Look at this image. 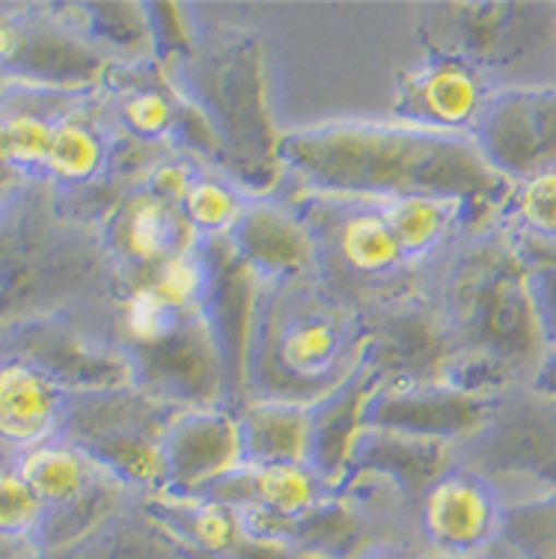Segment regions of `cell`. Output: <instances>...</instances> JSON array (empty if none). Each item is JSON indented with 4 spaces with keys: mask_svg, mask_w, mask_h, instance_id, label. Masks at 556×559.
<instances>
[{
    "mask_svg": "<svg viewBox=\"0 0 556 559\" xmlns=\"http://www.w3.org/2000/svg\"><path fill=\"white\" fill-rule=\"evenodd\" d=\"M280 191L397 200L464 197L488 209L509 185L485 164L468 134H447L393 117H340L280 131Z\"/></svg>",
    "mask_w": 556,
    "mask_h": 559,
    "instance_id": "6da1fadb",
    "label": "cell"
},
{
    "mask_svg": "<svg viewBox=\"0 0 556 559\" xmlns=\"http://www.w3.org/2000/svg\"><path fill=\"white\" fill-rule=\"evenodd\" d=\"M426 295L450 355V381L485 396L530 384L547 343L521 248L500 226H476L428 274Z\"/></svg>",
    "mask_w": 556,
    "mask_h": 559,
    "instance_id": "7a4b0ae2",
    "label": "cell"
},
{
    "mask_svg": "<svg viewBox=\"0 0 556 559\" xmlns=\"http://www.w3.org/2000/svg\"><path fill=\"white\" fill-rule=\"evenodd\" d=\"M366 316L321 277L253 286L241 399L316 405L366 364Z\"/></svg>",
    "mask_w": 556,
    "mask_h": 559,
    "instance_id": "3957f363",
    "label": "cell"
},
{
    "mask_svg": "<svg viewBox=\"0 0 556 559\" xmlns=\"http://www.w3.org/2000/svg\"><path fill=\"white\" fill-rule=\"evenodd\" d=\"M161 63L205 129L214 164L257 194L274 191L280 129L268 110L257 36L241 27L191 22L188 45Z\"/></svg>",
    "mask_w": 556,
    "mask_h": 559,
    "instance_id": "277c9868",
    "label": "cell"
},
{
    "mask_svg": "<svg viewBox=\"0 0 556 559\" xmlns=\"http://www.w3.org/2000/svg\"><path fill=\"white\" fill-rule=\"evenodd\" d=\"M423 51L468 57L497 86H556V3H426Z\"/></svg>",
    "mask_w": 556,
    "mask_h": 559,
    "instance_id": "5b68a950",
    "label": "cell"
},
{
    "mask_svg": "<svg viewBox=\"0 0 556 559\" xmlns=\"http://www.w3.org/2000/svg\"><path fill=\"white\" fill-rule=\"evenodd\" d=\"M289 197L316 233L321 280L364 316L426 289V277L407 265L378 200Z\"/></svg>",
    "mask_w": 556,
    "mask_h": 559,
    "instance_id": "8992f818",
    "label": "cell"
},
{
    "mask_svg": "<svg viewBox=\"0 0 556 559\" xmlns=\"http://www.w3.org/2000/svg\"><path fill=\"white\" fill-rule=\"evenodd\" d=\"M114 301L66 304L0 328V352L24 357L66 393L134 388V364Z\"/></svg>",
    "mask_w": 556,
    "mask_h": 559,
    "instance_id": "52a82bcc",
    "label": "cell"
},
{
    "mask_svg": "<svg viewBox=\"0 0 556 559\" xmlns=\"http://www.w3.org/2000/svg\"><path fill=\"white\" fill-rule=\"evenodd\" d=\"M182 408L140 388L69 393L63 438L105 464L140 503L164 491V431Z\"/></svg>",
    "mask_w": 556,
    "mask_h": 559,
    "instance_id": "ba28073f",
    "label": "cell"
},
{
    "mask_svg": "<svg viewBox=\"0 0 556 559\" xmlns=\"http://www.w3.org/2000/svg\"><path fill=\"white\" fill-rule=\"evenodd\" d=\"M456 459L488 476L509 506L556 497V399L530 388L497 393Z\"/></svg>",
    "mask_w": 556,
    "mask_h": 559,
    "instance_id": "9c48e42d",
    "label": "cell"
},
{
    "mask_svg": "<svg viewBox=\"0 0 556 559\" xmlns=\"http://www.w3.org/2000/svg\"><path fill=\"white\" fill-rule=\"evenodd\" d=\"M19 474L31 483L45 506L39 550L63 548L126 506L140 503L117 476L63 435L15 452Z\"/></svg>",
    "mask_w": 556,
    "mask_h": 559,
    "instance_id": "30bf717a",
    "label": "cell"
},
{
    "mask_svg": "<svg viewBox=\"0 0 556 559\" xmlns=\"http://www.w3.org/2000/svg\"><path fill=\"white\" fill-rule=\"evenodd\" d=\"M107 66L66 19L63 3L0 7V86L84 93L102 84Z\"/></svg>",
    "mask_w": 556,
    "mask_h": 559,
    "instance_id": "8fae6325",
    "label": "cell"
},
{
    "mask_svg": "<svg viewBox=\"0 0 556 559\" xmlns=\"http://www.w3.org/2000/svg\"><path fill=\"white\" fill-rule=\"evenodd\" d=\"M98 93L114 129L131 143L143 150H185L212 158V143L205 138V129L176 93L158 57L110 63L98 84Z\"/></svg>",
    "mask_w": 556,
    "mask_h": 559,
    "instance_id": "7c38bea8",
    "label": "cell"
},
{
    "mask_svg": "<svg viewBox=\"0 0 556 559\" xmlns=\"http://www.w3.org/2000/svg\"><path fill=\"white\" fill-rule=\"evenodd\" d=\"M476 150L506 185L556 164V86H497L471 131Z\"/></svg>",
    "mask_w": 556,
    "mask_h": 559,
    "instance_id": "4fadbf2b",
    "label": "cell"
},
{
    "mask_svg": "<svg viewBox=\"0 0 556 559\" xmlns=\"http://www.w3.org/2000/svg\"><path fill=\"white\" fill-rule=\"evenodd\" d=\"M96 226L119 280V292L150 280L197 241L182 209L138 182L126 185L114 197Z\"/></svg>",
    "mask_w": 556,
    "mask_h": 559,
    "instance_id": "5bb4252c",
    "label": "cell"
},
{
    "mask_svg": "<svg viewBox=\"0 0 556 559\" xmlns=\"http://www.w3.org/2000/svg\"><path fill=\"white\" fill-rule=\"evenodd\" d=\"M494 396L471 393L450 378L375 381L364 405V426L459 447L488 417Z\"/></svg>",
    "mask_w": 556,
    "mask_h": 559,
    "instance_id": "9a60e30c",
    "label": "cell"
},
{
    "mask_svg": "<svg viewBox=\"0 0 556 559\" xmlns=\"http://www.w3.org/2000/svg\"><path fill=\"white\" fill-rule=\"evenodd\" d=\"M226 248L253 286H283L321 277L319 241L300 205L280 188L250 197Z\"/></svg>",
    "mask_w": 556,
    "mask_h": 559,
    "instance_id": "2e32d148",
    "label": "cell"
},
{
    "mask_svg": "<svg viewBox=\"0 0 556 559\" xmlns=\"http://www.w3.org/2000/svg\"><path fill=\"white\" fill-rule=\"evenodd\" d=\"M509 503L500 488L468 462H456L426 485L414 527L428 550H488L504 542Z\"/></svg>",
    "mask_w": 556,
    "mask_h": 559,
    "instance_id": "e0dca14e",
    "label": "cell"
},
{
    "mask_svg": "<svg viewBox=\"0 0 556 559\" xmlns=\"http://www.w3.org/2000/svg\"><path fill=\"white\" fill-rule=\"evenodd\" d=\"M488 72L471 63L468 57L450 51H423L417 63L407 66L397 78L393 102L387 117L402 119L411 126L447 134L471 138L476 119L494 96Z\"/></svg>",
    "mask_w": 556,
    "mask_h": 559,
    "instance_id": "ac0fdd59",
    "label": "cell"
},
{
    "mask_svg": "<svg viewBox=\"0 0 556 559\" xmlns=\"http://www.w3.org/2000/svg\"><path fill=\"white\" fill-rule=\"evenodd\" d=\"M164 491L161 495L197 497L212 491L245 464L238 405L182 408L170 419L161 443Z\"/></svg>",
    "mask_w": 556,
    "mask_h": 559,
    "instance_id": "d6986e66",
    "label": "cell"
},
{
    "mask_svg": "<svg viewBox=\"0 0 556 559\" xmlns=\"http://www.w3.org/2000/svg\"><path fill=\"white\" fill-rule=\"evenodd\" d=\"M369 348L366 364L378 381L399 378H447L450 355L426 289L402 301L366 312Z\"/></svg>",
    "mask_w": 556,
    "mask_h": 559,
    "instance_id": "ffe728a7",
    "label": "cell"
},
{
    "mask_svg": "<svg viewBox=\"0 0 556 559\" xmlns=\"http://www.w3.org/2000/svg\"><path fill=\"white\" fill-rule=\"evenodd\" d=\"M407 265L428 277L492 212L464 197L414 194L378 200Z\"/></svg>",
    "mask_w": 556,
    "mask_h": 559,
    "instance_id": "44dd1931",
    "label": "cell"
},
{
    "mask_svg": "<svg viewBox=\"0 0 556 559\" xmlns=\"http://www.w3.org/2000/svg\"><path fill=\"white\" fill-rule=\"evenodd\" d=\"M66 393L36 364L0 352V450L24 452L63 431Z\"/></svg>",
    "mask_w": 556,
    "mask_h": 559,
    "instance_id": "7402d4cb",
    "label": "cell"
},
{
    "mask_svg": "<svg viewBox=\"0 0 556 559\" xmlns=\"http://www.w3.org/2000/svg\"><path fill=\"white\" fill-rule=\"evenodd\" d=\"M333 485L307 462L283 464H241L238 471L217 483L203 497L224 500L229 506H247L262 515H271L283 524H295L300 518L328 503Z\"/></svg>",
    "mask_w": 556,
    "mask_h": 559,
    "instance_id": "603a6c76",
    "label": "cell"
},
{
    "mask_svg": "<svg viewBox=\"0 0 556 559\" xmlns=\"http://www.w3.org/2000/svg\"><path fill=\"white\" fill-rule=\"evenodd\" d=\"M452 462H456V447L360 426L348 447L345 474L381 476L417 503L426 485L443 474Z\"/></svg>",
    "mask_w": 556,
    "mask_h": 559,
    "instance_id": "cb8c5ba5",
    "label": "cell"
},
{
    "mask_svg": "<svg viewBox=\"0 0 556 559\" xmlns=\"http://www.w3.org/2000/svg\"><path fill=\"white\" fill-rule=\"evenodd\" d=\"M27 559H197L161 527L143 503L126 506L63 548Z\"/></svg>",
    "mask_w": 556,
    "mask_h": 559,
    "instance_id": "d4e9b609",
    "label": "cell"
},
{
    "mask_svg": "<svg viewBox=\"0 0 556 559\" xmlns=\"http://www.w3.org/2000/svg\"><path fill=\"white\" fill-rule=\"evenodd\" d=\"M378 381L372 366L364 364L343 388L312 405L310 431V467H316L336 488L345 474V459L354 435L364 426V405L369 390Z\"/></svg>",
    "mask_w": 556,
    "mask_h": 559,
    "instance_id": "484cf974",
    "label": "cell"
},
{
    "mask_svg": "<svg viewBox=\"0 0 556 559\" xmlns=\"http://www.w3.org/2000/svg\"><path fill=\"white\" fill-rule=\"evenodd\" d=\"M238 426H241L245 464H310L312 405L241 399Z\"/></svg>",
    "mask_w": 556,
    "mask_h": 559,
    "instance_id": "4316f807",
    "label": "cell"
},
{
    "mask_svg": "<svg viewBox=\"0 0 556 559\" xmlns=\"http://www.w3.org/2000/svg\"><path fill=\"white\" fill-rule=\"evenodd\" d=\"M253 194L257 191L238 182L221 164L205 162L188 185L179 209L197 241H226Z\"/></svg>",
    "mask_w": 556,
    "mask_h": 559,
    "instance_id": "83f0119b",
    "label": "cell"
},
{
    "mask_svg": "<svg viewBox=\"0 0 556 559\" xmlns=\"http://www.w3.org/2000/svg\"><path fill=\"white\" fill-rule=\"evenodd\" d=\"M492 221L524 248L556 250V164L509 185Z\"/></svg>",
    "mask_w": 556,
    "mask_h": 559,
    "instance_id": "f1b7e54d",
    "label": "cell"
},
{
    "mask_svg": "<svg viewBox=\"0 0 556 559\" xmlns=\"http://www.w3.org/2000/svg\"><path fill=\"white\" fill-rule=\"evenodd\" d=\"M45 506L15 467V452L0 450V559H27L39 550Z\"/></svg>",
    "mask_w": 556,
    "mask_h": 559,
    "instance_id": "f546056e",
    "label": "cell"
},
{
    "mask_svg": "<svg viewBox=\"0 0 556 559\" xmlns=\"http://www.w3.org/2000/svg\"><path fill=\"white\" fill-rule=\"evenodd\" d=\"M426 545L417 536H375L345 559H419Z\"/></svg>",
    "mask_w": 556,
    "mask_h": 559,
    "instance_id": "4dcf8cb0",
    "label": "cell"
},
{
    "mask_svg": "<svg viewBox=\"0 0 556 559\" xmlns=\"http://www.w3.org/2000/svg\"><path fill=\"white\" fill-rule=\"evenodd\" d=\"M527 388L533 390V393H542V396L556 399V345L554 348H547L545 357L539 360V366H535V372Z\"/></svg>",
    "mask_w": 556,
    "mask_h": 559,
    "instance_id": "1f68e13d",
    "label": "cell"
},
{
    "mask_svg": "<svg viewBox=\"0 0 556 559\" xmlns=\"http://www.w3.org/2000/svg\"><path fill=\"white\" fill-rule=\"evenodd\" d=\"M497 548L500 545H494L488 550H423V557L419 559H497Z\"/></svg>",
    "mask_w": 556,
    "mask_h": 559,
    "instance_id": "d6a6232c",
    "label": "cell"
}]
</instances>
